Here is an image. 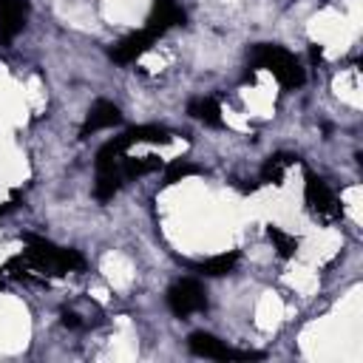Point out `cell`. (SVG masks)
Wrapping results in <instances>:
<instances>
[{"instance_id": "cell-1", "label": "cell", "mask_w": 363, "mask_h": 363, "mask_svg": "<svg viewBox=\"0 0 363 363\" xmlns=\"http://www.w3.org/2000/svg\"><path fill=\"white\" fill-rule=\"evenodd\" d=\"M23 241L28 247L26 250V261L34 269L45 272V275H68V272H79L85 267V258L77 250L57 247V244L40 238V235H31V233H26Z\"/></svg>"}, {"instance_id": "cell-2", "label": "cell", "mask_w": 363, "mask_h": 363, "mask_svg": "<svg viewBox=\"0 0 363 363\" xmlns=\"http://www.w3.org/2000/svg\"><path fill=\"white\" fill-rule=\"evenodd\" d=\"M250 68L258 71H269L281 88H301L303 85V68L298 65V60L284 48V45H275V43H255L250 48Z\"/></svg>"}, {"instance_id": "cell-3", "label": "cell", "mask_w": 363, "mask_h": 363, "mask_svg": "<svg viewBox=\"0 0 363 363\" xmlns=\"http://www.w3.org/2000/svg\"><path fill=\"white\" fill-rule=\"evenodd\" d=\"M187 349L199 357H210V360H261V352H250V349H233L224 340H218L210 332H190L187 337Z\"/></svg>"}, {"instance_id": "cell-4", "label": "cell", "mask_w": 363, "mask_h": 363, "mask_svg": "<svg viewBox=\"0 0 363 363\" xmlns=\"http://www.w3.org/2000/svg\"><path fill=\"white\" fill-rule=\"evenodd\" d=\"M167 306L176 318H187L193 312L207 309V292L196 278H182L167 289Z\"/></svg>"}, {"instance_id": "cell-5", "label": "cell", "mask_w": 363, "mask_h": 363, "mask_svg": "<svg viewBox=\"0 0 363 363\" xmlns=\"http://www.w3.org/2000/svg\"><path fill=\"white\" fill-rule=\"evenodd\" d=\"M303 201H306V207H309L318 218H337V216H340V207H337L335 193L329 190V184H326L320 176L309 173V170H306V176H303Z\"/></svg>"}, {"instance_id": "cell-6", "label": "cell", "mask_w": 363, "mask_h": 363, "mask_svg": "<svg viewBox=\"0 0 363 363\" xmlns=\"http://www.w3.org/2000/svg\"><path fill=\"white\" fill-rule=\"evenodd\" d=\"M156 43V34H150L147 28H139L128 37H122L113 48H111V60L119 62V65H128V62H136L150 45Z\"/></svg>"}, {"instance_id": "cell-7", "label": "cell", "mask_w": 363, "mask_h": 363, "mask_svg": "<svg viewBox=\"0 0 363 363\" xmlns=\"http://www.w3.org/2000/svg\"><path fill=\"white\" fill-rule=\"evenodd\" d=\"M119 122H122V111H119L113 102H108V99H96V102L88 108V116H85L79 133L88 136V133H94V130L113 128V125H119Z\"/></svg>"}, {"instance_id": "cell-8", "label": "cell", "mask_w": 363, "mask_h": 363, "mask_svg": "<svg viewBox=\"0 0 363 363\" xmlns=\"http://www.w3.org/2000/svg\"><path fill=\"white\" fill-rule=\"evenodd\" d=\"M182 23H184V11L176 6V0H156L145 28H147L150 34L162 37L167 28H173V26H182Z\"/></svg>"}, {"instance_id": "cell-9", "label": "cell", "mask_w": 363, "mask_h": 363, "mask_svg": "<svg viewBox=\"0 0 363 363\" xmlns=\"http://www.w3.org/2000/svg\"><path fill=\"white\" fill-rule=\"evenodd\" d=\"M26 14H28L26 0H0V37L11 40L14 34H20L26 26Z\"/></svg>"}, {"instance_id": "cell-10", "label": "cell", "mask_w": 363, "mask_h": 363, "mask_svg": "<svg viewBox=\"0 0 363 363\" xmlns=\"http://www.w3.org/2000/svg\"><path fill=\"white\" fill-rule=\"evenodd\" d=\"M187 113H190L193 119L210 125V128H221V125H224V119H221V105H218L213 96H196V99H190V102H187Z\"/></svg>"}, {"instance_id": "cell-11", "label": "cell", "mask_w": 363, "mask_h": 363, "mask_svg": "<svg viewBox=\"0 0 363 363\" xmlns=\"http://www.w3.org/2000/svg\"><path fill=\"white\" fill-rule=\"evenodd\" d=\"M289 164H298V153H286V150L272 153V156L264 162V167H261V182H267V184H281V182H284V170H286Z\"/></svg>"}, {"instance_id": "cell-12", "label": "cell", "mask_w": 363, "mask_h": 363, "mask_svg": "<svg viewBox=\"0 0 363 363\" xmlns=\"http://www.w3.org/2000/svg\"><path fill=\"white\" fill-rule=\"evenodd\" d=\"M125 184L122 173H119V164L116 167H105V170H96V182H94V199L96 201H108L116 196V190Z\"/></svg>"}, {"instance_id": "cell-13", "label": "cell", "mask_w": 363, "mask_h": 363, "mask_svg": "<svg viewBox=\"0 0 363 363\" xmlns=\"http://www.w3.org/2000/svg\"><path fill=\"white\" fill-rule=\"evenodd\" d=\"M159 167H162L159 156H139V159L122 156V159H119V173H122L125 182H128V179H136V176H145V173H153V170H159Z\"/></svg>"}, {"instance_id": "cell-14", "label": "cell", "mask_w": 363, "mask_h": 363, "mask_svg": "<svg viewBox=\"0 0 363 363\" xmlns=\"http://www.w3.org/2000/svg\"><path fill=\"white\" fill-rule=\"evenodd\" d=\"M235 261H238V252H221V255H213V258H204V261L193 264V269L201 272V275L216 278V275H227L235 267Z\"/></svg>"}, {"instance_id": "cell-15", "label": "cell", "mask_w": 363, "mask_h": 363, "mask_svg": "<svg viewBox=\"0 0 363 363\" xmlns=\"http://www.w3.org/2000/svg\"><path fill=\"white\" fill-rule=\"evenodd\" d=\"M122 136L128 139V145H133V142H159V145L170 142V130L162 125H136V128L125 130Z\"/></svg>"}, {"instance_id": "cell-16", "label": "cell", "mask_w": 363, "mask_h": 363, "mask_svg": "<svg viewBox=\"0 0 363 363\" xmlns=\"http://www.w3.org/2000/svg\"><path fill=\"white\" fill-rule=\"evenodd\" d=\"M267 235H269V241L275 244V250H278L281 258H292V255L298 252V247H301V241H298L295 235H289V233H284V230H278V227H267Z\"/></svg>"}, {"instance_id": "cell-17", "label": "cell", "mask_w": 363, "mask_h": 363, "mask_svg": "<svg viewBox=\"0 0 363 363\" xmlns=\"http://www.w3.org/2000/svg\"><path fill=\"white\" fill-rule=\"evenodd\" d=\"M193 173H199V167H196V164L176 159V162H173V164H167V170H164V184H176L179 179H184V176H193Z\"/></svg>"}, {"instance_id": "cell-18", "label": "cell", "mask_w": 363, "mask_h": 363, "mask_svg": "<svg viewBox=\"0 0 363 363\" xmlns=\"http://www.w3.org/2000/svg\"><path fill=\"white\" fill-rule=\"evenodd\" d=\"M62 326H68V329H79L82 320H79L77 312H62Z\"/></svg>"}, {"instance_id": "cell-19", "label": "cell", "mask_w": 363, "mask_h": 363, "mask_svg": "<svg viewBox=\"0 0 363 363\" xmlns=\"http://www.w3.org/2000/svg\"><path fill=\"white\" fill-rule=\"evenodd\" d=\"M0 286H3V278H0Z\"/></svg>"}]
</instances>
